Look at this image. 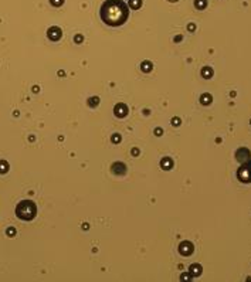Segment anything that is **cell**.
I'll list each match as a JSON object with an SVG mask.
<instances>
[{
	"mask_svg": "<svg viewBox=\"0 0 251 282\" xmlns=\"http://www.w3.org/2000/svg\"><path fill=\"white\" fill-rule=\"evenodd\" d=\"M101 17L109 26H121L128 18V7L122 0H108L101 9Z\"/></svg>",
	"mask_w": 251,
	"mask_h": 282,
	"instance_id": "obj_1",
	"label": "cell"
},
{
	"mask_svg": "<svg viewBox=\"0 0 251 282\" xmlns=\"http://www.w3.org/2000/svg\"><path fill=\"white\" fill-rule=\"evenodd\" d=\"M36 213H37V209H36V204L30 200H24V202H20L16 207V216L19 217L20 220H26L30 221L33 220L36 217Z\"/></svg>",
	"mask_w": 251,
	"mask_h": 282,
	"instance_id": "obj_2",
	"label": "cell"
},
{
	"mask_svg": "<svg viewBox=\"0 0 251 282\" xmlns=\"http://www.w3.org/2000/svg\"><path fill=\"white\" fill-rule=\"evenodd\" d=\"M47 36L51 38V40H58L60 37H61V30L60 29H57V27H51V29L48 30V33H47Z\"/></svg>",
	"mask_w": 251,
	"mask_h": 282,
	"instance_id": "obj_3",
	"label": "cell"
},
{
	"mask_svg": "<svg viewBox=\"0 0 251 282\" xmlns=\"http://www.w3.org/2000/svg\"><path fill=\"white\" fill-rule=\"evenodd\" d=\"M186 245L187 247H185L183 244L180 245V253L185 254V255H190V254L193 253V245L192 244H189V242H186Z\"/></svg>",
	"mask_w": 251,
	"mask_h": 282,
	"instance_id": "obj_4",
	"label": "cell"
},
{
	"mask_svg": "<svg viewBox=\"0 0 251 282\" xmlns=\"http://www.w3.org/2000/svg\"><path fill=\"white\" fill-rule=\"evenodd\" d=\"M7 169H9L7 162H4V160L0 162V173H6L7 172Z\"/></svg>",
	"mask_w": 251,
	"mask_h": 282,
	"instance_id": "obj_5",
	"label": "cell"
},
{
	"mask_svg": "<svg viewBox=\"0 0 251 282\" xmlns=\"http://www.w3.org/2000/svg\"><path fill=\"white\" fill-rule=\"evenodd\" d=\"M204 75V77H211V74H213V71L210 70V68H204L203 72H202Z\"/></svg>",
	"mask_w": 251,
	"mask_h": 282,
	"instance_id": "obj_6",
	"label": "cell"
},
{
	"mask_svg": "<svg viewBox=\"0 0 251 282\" xmlns=\"http://www.w3.org/2000/svg\"><path fill=\"white\" fill-rule=\"evenodd\" d=\"M210 95H203L202 96V101H203V104H210Z\"/></svg>",
	"mask_w": 251,
	"mask_h": 282,
	"instance_id": "obj_7",
	"label": "cell"
},
{
	"mask_svg": "<svg viewBox=\"0 0 251 282\" xmlns=\"http://www.w3.org/2000/svg\"><path fill=\"white\" fill-rule=\"evenodd\" d=\"M51 3L54 6H60V4H63V0H51Z\"/></svg>",
	"mask_w": 251,
	"mask_h": 282,
	"instance_id": "obj_8",
	"label": "cell"
}]
</instances>
